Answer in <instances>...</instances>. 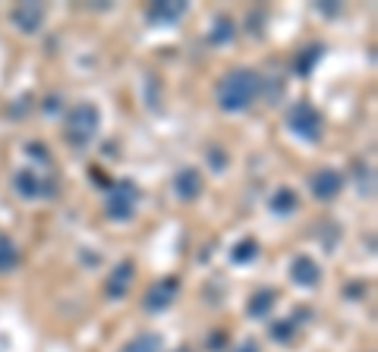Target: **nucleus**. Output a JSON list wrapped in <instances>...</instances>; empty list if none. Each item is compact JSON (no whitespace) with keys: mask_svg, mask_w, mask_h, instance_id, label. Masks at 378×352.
<instances>
[{"mask_svg":"<svg viewBox=\"0 0 378 352\" xmlns=\"http://www.w3.org/2000/svg\"><path fill=\"white\" fill-rule=\"evenodd\" d=\"M259 88H262V79H259L255 70H246V66L230 70L221 82H218V107L227 110V113L246 110V107L255 101Z\"/></svg>","mask_w":378,"mask_h":352,"instance_id":"f257e3e1","label":"nucleus"},{"mask_svg":"<svg viewBox=\"0 0 378 352\" xmlns=\"http://www.w3.org/2000/svg\"><path fill=\"white\" fill-rule=\"evenodd\" d=\"M98 126H101V113H98L95 104H76L70 113H66V142L70 145H88L98 135Z\"/></svg>","mask_w":378,"mask_h":352,"instance_id":"f03ea898","label":"nucleus"},{"mask_svg":"<svg viewBox=\"0 0 378 352\" xmlns=\"http://www.w3.org/2000/svg\"><path fill=\"white\" fill-rule=\"evenodd\" d=\"M287 129L306 142L322 139V113L309 101H297L290 110H287Z\"/></svg>","mask_w":378,"mask_h":352,"instance_id":"7ed1b4c3","label":"nucleus"},{"mask_svg":"<svg viewBox=\"0 0 378 352\" xmlns=\"http://www.w3.org/2000/svg\"><path fill=\"white\" fill-rule=\"evenodd\" d=\"M136 205H139V189H136V182L120 180V182H113L104 211H108L111 220H130L136 214Z\"/></svg>","mask_w":378,"mask_h":352,"instance_id":"20e7f679","label":"nucleus"},{"mask_svg":"<svg viewBox=\"0 0 378 352\" xmlns=\"http://www.w3.org/2000/svg\"><path fill=\"white\" fill-rule=\"evenodd\" d=\"M177 293H180V280H177V277L155 280V283H151V286L145 289V296H142V305H145V311L158 315V311L170 309L173 299H177Z\"/></svg>","mask_w":378,"mask_h":352,"instance_id":"39448f33","label":"nucleus"},{"mask_svg":"<svg viewBox=\"0 0 378 352\" xmlns=\"http://www.w3.org/2000/svg\"><path fill=\"white\" fill-rule=\"evenodd\" d=\"M309 189H312L315 198H334L340 189H344V173L331 170V167H325V170H315L312 176H309Z\"/></svg>","mask_w":378,"mask_h":352,"instance_id":"423d86ee","label":"nucleus"},{"mask_svg":"<svg viewBox=\"0 0 378 352\" xmlns=\"http://www.w3.org/2000/svg\"><path fill=\"white\" fill-rule=\"evenodd\" d=\"M10 19H13V26H16L19 32L32 35V32L41 29V22H44V6L41 4H19V6H13Z\"/></svg>","mask_w":378,"mask_h":352,"instance_id":"0eeeda50","label":"nucleus"},{"mask_svg":"<svg viewBox=\"0 0 378 352\" xmlns=\"http://www.w3.org/2000/svg\"><path fill=\"white\" fill-rule=\"evenodd\" d=\"M133 277H136V264L133 262H120L117 267L111 271L108 277V296L111 299H123L133 286Z\"/></svg>","mask_w":378,"mask_h":352,"instance_id":"6e6552de","label":"nucleus"},{"mask_svg":"<svg viewBox=\"0 0 378 352\" xmlns=\"http://www.w3.org/2000/svg\"><path fill=\"white\" fill-rule=\"evenodd\" d=\"M290 280L297 283V286H315V283L322 280V267L309 255H297L290 262Z\"/></svg>","mask_w":378,"mask_h":352,"instance_id":"1a4fd4ad","label":"nucleus"},{"mask_svg":"<svg viewBox=\"0 0 378 352\" xmlns=\"http://www.w3.org/2000/svg\"><path fill=\"white\" fill-rule=\"evenodd\" d=\"M173 189H177V195L183 198V202H193V198L202 195V173L199 170H180L173 176Z\"/></svg>","mask_w":378,"mask_h":352,"instance_id":"9d476101","label":"nucleus"},{"mask_svg":"<svg viewBox=\"0 0 378 352\" xmlns=\"http://www.w3.org/2000/svg\"><path fill=\"white\" fill-rule=\"evenodd\" d=\"M186 13V4L183 0H168V4H151L148 10V22H155V26H168V22H177L180 16Z\"/></svg>","mask_w":378,"mask_h":352,"instance_id":"9b49d317","label":"nucleus"},{"mask_svg":"<svg viewBox=\"0 0 378 352\" xmlns=\"http://www.w3.org/2000/svg\"><path fill=\"white\" fill-rule=\"evenodd\" d=\"M13 186H16V192H19V195H26V198H35V195H41V192H44L41 176H35L32 170H19V173H16V180H13Z\"/></svg>","mask_w":378,"mask_h":352,"instance_id":"f8f14e48","label":"nucleus"},{"mask_svg":"<svg viewBox=\"0 0 378 352\" xmlns=\"http://www.w3.org/2000/svg\"><path fill=\"white\" fill-rule=\"evenodd\" d=\"M161 349H164V340L158 333H139V336H133L120 352H161Z\"/></svg>","mask_w":378,"mask_h":352,"instance_id":"ddd939ff","label":"nucleus"},{"mask_svg":"<svg viewBox=\"0 0 378 352\" xmlns=\"http://www.w3.org/2000/svg\"><path fill=\"white\" fill-rule=\"evenodd\" d=\"M297 205H300V198H297V192L293 189H277L275 195H271V211L275 214H293L297 211Z\"/></svg>","mask_w":378,"mask_h":352,"instance_id":"4468645a","label":"nucleus"},{"mask_svg":"<svg viewBox=\"0 0 378 352\" xmlns=\"http://www.w3.org/2000/svg\"><path fill=\"white\" fill-rule=\"evenodd\" d=\"M275 299H277L275 289H259V293L249 299V315H252V318H265L271 311V305H275Z\"/></svg>","mask_w":378,"mask_h":352,"instance_id":"2eb2a0df","label":"nucleus"},{"mask_svg":"<svg viewBox=\"0 0 378 352\" xmlns=\"http://www.w3.org/2000/svg\"><path fill=\"white\" fill-rule=\"evenodd\" d=\"M237 35V29H233V19L230 16H218L215 19V26H211V44H224V41H230V38Z\"/></svg>","mask_w":378,"mask_h":352,"instance_id":"dca6fc26","label":"nucleus"},{"mask_svg":"<svg viewBox=\"0 0 378 352\" xmlns=\"http://www.w3.org/2000/svg\"><path fill=\"white\" fill-rule=\"evenodd\" d=\"M19 262V249L13 246L10 239H6L4 233H0V271H10V267H16Z\"/></svg>","mask_w":378,"mask_h":352,"instance_id":"f3484780","label":"nucleus"},{"mask_svg":"<svg viewBox=\"0 0 378 352\" xmlns=\"http://www.w3.org/2000/svg\"><path fill=\"white\" fill-rule=\"evenodd\" d=\"M255 255H259V242H255V239H243L240 246H233V262H237V264L252 262Z\"/></svg>","mask_w":378,"mask_h":352,"instance_id":"a211bd4d","label":"nucleus"},{"mask_svg":"<svg viewBox=\"0 0 378 352\" xmlns=\"http://www.w3.org/2000/svg\"><path fill=\"white\" fill-rule=\"evenodd\" d=\"M319 53H322V48H309V51H302V57L297 60V70L300 73H309V66L319 60Z\"/></svg>","mask_w":378,"mask_h":352,"instance_id":"6ab92c4d","label":"nucleus"},{"mask_svg":"<svg viewBox=\"0 0 378 352\" xmlns=\"http://www.w3.org/2000/svg\"><path fill=\"white\" fill-rule=\"evenodd\" d=\"M271 336H275V340H281V343H287L293 336V324H290V321H281V324L271 327Z\"/></svg>","mask_w":378,"mask_h":352,"instance_id":"aec40b11","label":"nucleus"},{"mask_svg":"<svg viewBox=\"0 0 378 352\" xmlns=\"http://www.w3.org/2000/svg\"><path fill=\"white\" fill-rule=\"evenodd\" d=\"M208 346H211V349H221V346H224V333L211 336V340H208Z\"/></svg>","mask_w":378,"mask_h":352,"instance_id":"412c9836","label":"nucleus"},{"mask_svg":"<svg viewBox=\"0 0 378 352\" xmlns=\"http://www.w3.org/2000/svg\"><path fill=\"white\" fill-rule=\"evenodd\" d=\"M237 352H259V346H255L252 340H246V343H243V346H240Z\"/></svg>","mask_w":378,"mask_h":352,"instance_id":"4be33fe9","label":"nucleus"},{"mask_svg":"<svg viewBox=\"0 0 378 352\" xmlns=\"http://www.w3.org/2000/svg\"><path fill=\"white\" fill-rule=\"evenodd\" d=\"M177 352H193V349H177Z\"/></svg>","mask_w":378,"mask_h":352,"instance_id":"5701e85b","label":"nucleus"}]
</instances>
